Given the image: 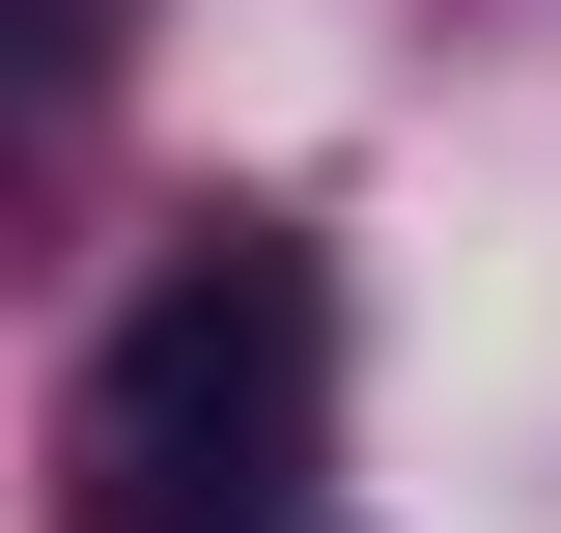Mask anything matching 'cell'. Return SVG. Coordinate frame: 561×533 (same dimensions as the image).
Masks as SVG:
<instances>
[{
    "instance_id": "cell-1",
    "label": "cell",
    "mask_w": 561,
    "mask_h": 533,
    "mask_svg": "<svg viewBox=\"0 0 561 533\" xmlns=\"http://www.w3.org/2000/svg\"><path fill=\"white\" fill-rule=\"evenodd\" d=\"M309 421H337V281L309 225H169L140 309L84 337V533H309Z\"/></svg>"
},
{
    "instance_id": "cell-2",
    "label": "cell",
    "mask_w": 561,
    "mask_h": 533,
    "mask_svg": "<svg viewBox=\"0 0 561 533\" xmlns=\"http://www.w3.org/2000/svg\"><path fill=\"white\" fill-rule=\"evenodd\" d=\"M84 84H113V0H57V113H84Z\"/></svg>"
},
{
    "instance_id": "cell-3",
    "label": "cell",
    "mask_w": 561,
    "mask_h": 533,
    "mask_svg": "<svg viewBox=\"0 0 561 533\" xmlns=\"http://www.w3.org/2000/svg\"><path fill=\"white\" fill-rule=\"evenodd\" d=\"M309 533H337V506H309Z\"/></svg>"
}]
</instances>
